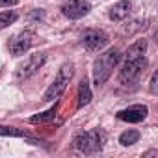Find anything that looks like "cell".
I'll use <instances>...</instances> for the list:
<instances>
[{"label": "cell", "mask_w": 158, "mask_h": 158, "mask_svg": "<svg viewBox=\"0 0 158 158\" xmlns=\"http://www.w3.org/2000/svg\"><path fill=\"white\" fill-rule=\"evenodd\" d=\"M139 139V132L138 130H125L121 136H119V143L121 145H125V147H128V145H134L136 141Z\"/></svg>", "instance_id": "obj_15"}, {"label": "cell", "mask_w": 158, "mask_h": 158, "mask_svg": "<svg viewBox=\"0 0 158 158\" xmlns=\"http://www.w3.org/2000/svg\"><path fill=\"white\" fill-rule=\"evenodd\" d=\"M89 10H91V4L88 2V0H71V2L61 6V13L67 19H73V21L86 17L89 13Z\"/></svg>", "instance_id": "obj_7"}, {"label": "cell", "mask_w": 158, "mask_h": 158, "mask_svg": "<svg viewBox=\"0 0 158 158\" xmlns=\"http://www.w3.org/2000/svg\"><path fill=\"white\" fill-rule=\"evenodd\" d=\"M89 102H91V88H89L88 78L84 76L80 80V84H78V108L88 106Z\"/></svg>", "instance_id": "obj_11"}, {"label": "cell", "mask_w": 158, "mask_h": 158, "mask_svg": "<svg viewBox=\"0 0 158 158\" xmlns=\"http://www.w3.org/2000/svg\"><path fill=\"white\" fill-rule=\"evenodd\" d=\"M151 91L152 93H156V73L152 74V78H151Z\"/></svg>", "instance_id": "obj_18"}, {"label": "cell", "mask_w": 158, "mask_h": 158, "mask_svg": "<svg viewBox=\"0 0 158 158\" xmlns=\"http://www.w3.org/2000/svg\"><path fill=\"white\" fill-rule=\"evenodd\" d=\"M102 141H104V134L102 130L95 128V130H89V132H78L73 139L74 147L84 152V154H93V152H99L102 149Z\"/></svg>", "instance_id": "obj_3"}, {"label": "cell", "mask_w": 158, "mask_h": 158, "mask_svg": "<svg viewBox=\"0 0 158 158\" xmlns=\"http://www.w3.org/2000/svg\"><path fill=\"white\" fill-rule=\"evenodd\" d=\"M32 41H34V34L32 32H21V34H17L11 39V43H10L11 54L13 56H21V54L28 52L30 47H32Z\"/></svg>", "instance_id": "obj_9"}, {"label": "cell", "mask_w": 158, "mask_h": 158, "mask_svg": "<svg viewBox=\"0 0 158 158\" xmlns=\"http://www.w3.org/2000/svg\"><path fill=\"white\" fill-rule=\"evenodd\" d=\"M15 21H17V13L15 11H2L0 13V30H4L6 26H10Z\"/></svg>", "instance_id": "obj_16"}, {"label": "cell", "mask_w": 158, "mask_h": 158, "mask_svg": "<svg viewBox=\"0 0 158 158\" xmlns=\"http://www.w3.org/2000/svg\"><path fill=\"white\" fill-rule=\"evenodd\" d=\"M56 112H58V108L54 106V108H50V110H47V112H41V114H37V115H32L30 117V123H48V121H52L54 117H56Z\"/></svg>", "instance_id": "obj_14"}, {"label": "cell", "mask_w": 158, "mask_h": 158, "mask_svg": "<svg viewBox=\"0 0 158 158\" xmlns=\"http://www.w3.org/2000/svg\"><path fill=\"white\" fill-rule=\"evenodd\" d=\"M47 61V52H35V54H30L15 71V78L21 82V80H26L32 74H35Z\"/></svg>", "instance_id": "obj_5"}, {"label": "cell", "mask_w": 158, "mask_h": 158, "mask_svg": "<svg viewBox=\"0 0 158 158\" xmlns=\"http://www.w3.org/2000/svg\"><path fill=\"white\" fill-rule=\"evenodd\" d=\"M0 136H6V138H26L28 134L23 128H17V127L0 125Z\"/></svg>", "instance_id": "obj_13"}, {"label": "cell", "mask_w": 158, "mask_h": 158, "mask_svg": "<svg viewBox=\"0 0 158 158\" xmlns=\"http://www.w3.org/2000/svg\"><path fill=\"white\" fill-rule=\"evenodd\" d=\"M19 4V0H0V6H17Z\"/></svg>", "instance_id": "obj_17"}, {"label": "cell", "mask_w": 158, "mask_h": 158, "mask_svg": "<svg viewBox=\"0 0 158 158\" xmlns=\"http://www.w3.org/2000/svg\"><path fill=\"white\" fill-rule=\"evenodd\" d=\"M145 50H147V41L145 39H138L134 45L128 47L125 58H141V56H145Z\"/></svg>", "instance_id": "obj_12"}, {"label": "cell", "mask_w": 158, "mask_h": 158, "mask_svg": "<svg viewBox=\"0 0 158 158\" xmlns=\"http://www.w3.org/2000/svg\"><path fill=\"white\" fill-rule=\"evenodd\" d=\"M119 60H121V50L117 47H112V48L104 50L102 54H99V58L93 63V82L97 88L102 86L110 78V74L115 69V65L119 63Z\"/></svg>", "instance_id": "obj_1"}, {"label": "cell", "mask_w": 158, "mask_h": 158, "mask_svg": "<svg viewBox=\"0 0 158 158\" xmlns=\"http://www.w3.org/2000/svg\"><path fill=\"white\" fill-rule=\"evenodd\" d=\"M73 74H74V65H73L71 61L63 63V65L58 69V74H56V78H54V82H52V84L48 86V89L45 91L43 101H45V102H50V101L60 99V97L63 95V91H65L67 84L71 82Z\"/></svg>", "instance_id": "obj_2"}, {"label": "cell", "mask_w": 158, "mask_h": 158, "mask_svg": "<svg viewBox=\"0 0 158 158\" xmlns=\"http://www.w3.org/2000/svg\"><path fill=\"white\" fill-rule=\"evenodd\" d=\"M147 114H149V110L145 104H132V106L117 112V119L127 121V123H141L147 117Z\"/></svg>", "instance_id": "obj_8"}, {"label": "cell", "mask_w": 158, "mask_h": 158, "mask_svg": "<svg viewBox=\"0 0 158 158\" xmlns=\"http://www.w3.org/2000/svg\"><path fill=\"white\" fill-rule=\"evenodd\" d=\"M82 45L88 50H101L108 45V34L104 30H97V28H89L82 34Z\"/></svg>", "instance_id": "obj_6"}, {"label": "cell", "mask_w": 158, "mask_h": 158, "mask_svg": "<svg viewBox=\"0 0 158 158\" xmlns=\"http://www.w3.org/2000/svg\"><path fill=\"white\" fill-rule=\"evenodd\" d=\"M130 10H132V4L128 0H119V2H115L110 8L108 15H110L112 21H123V19H127L130 15Z\"/></svg>", "instance_id": "obj_10"}, {"label": "cell", "mask_w": 158, "mask_h": 158, "mask_svg": "<svg viewBox=\"0 0 158 158\" xmlns=\"http://www.w3.org/2000/svg\"><path fill=\"white\" fill-rule=\"evenodd\" d=\"M147 67V58L141 56V58H125V63L119 71V80L123 86H132L139 80L141 73L145 71Z\"/></svg>", "instance_id": "obj_4"}]
</instances>
